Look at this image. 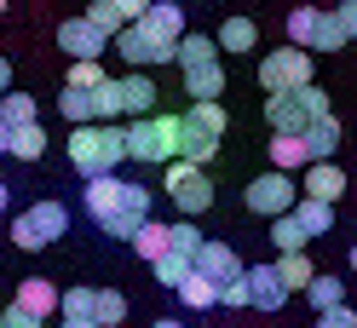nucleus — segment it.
<instances>
[{"label":"nucleus","mask_w":357,"mask_h":328,"mask_svg":"<svg viewBox=\"0 0 357 328\" xmlns=\"http://www.w3.org/2000/svg\"><path fill=\"white\" fill-rule=\"evenodd\" d=\"M127 162V127L116 121H81L70 127V167L81 179H98V173H116Z\"/></svg>","instance_id":"f257e3e1"},{"label":"nucleus","mask_w":357,"mask_h":328,"mask_svg":"<svg viewBox=\"0 0 357 328\" xmlns=\"http://www.w3.org/2000/svg\"><path fill=\"white\" fill-rule=\"evenodd\" d=\"M178 127H185V139H178V156L185 162H213V150H219V139H225V127H231V116H225V104L219 98H202V104H190L185 116H178Z\"/></svg>","instance_id":"f03ea898"},{"label":"nucleus","mask_w":357,"mask_h":328,"mask_svg":"<svg viewBox=\"0 0 357 328\" xmlns=\"http://www.w3.org/2000/svg\"><path fill=\"white\" fill-rule=\"evenodd\" d=\"M317 116H334L328 93H323L317 81L294 86V93H265V121H271V133H305Z\"/></svg>","instance_id":"7ed1b4c3"},{"label":"nucleus","mask_w":357,"mask_h":328,"mask_svg":"<svg viewBox=\"0 0 357 328\" xmlns=\"http://www.w3.org/2000/svg\"><path fill=\"white\" fill-rule=\"evenodd\" d=\"M178 139H185V127L178 116H132L127 121V162H173L178 156Z\"/></svg>","instance_id":"20e7f679"},{"label":"nucleus","mask_w":357,"mask_h":328,"mask_svg":"<svg viewBox=\"0 0 357 328\" xmlns=\"http://www.w3.org/2000/svg\"><path fill=\"white\" fill-rule=\"evenodd\" d=\"M70 231V208L63 202H35L12 219V242L24 248V253H40V248H52L58 236Z\"/></svg>","instance_id":"39448f33"},{"label":"nucleus","mask_w":357,"mask_h":328,"mask_svg":"<svg viewBox=\"0 0 357 328\" xmlns=\"http://www.w3.org/2000/svg\"><path fill=\"white\" fill-rule=\"evenodd\" d=\"M311 47H277L259 58V93H294V86H311Z\"/></svg>","instance_id":"423d86ee"},{"label":"nucleus","mask_w":357,"mask_h":328,"mask_svg":"<svg viewBox=\"0 0 357 328\" xmlns=\"http://www.w3.org/2000/svg\"><path fill=\"white\" fill-rule=\"evenodd\" d=\"M167 196H173V208H178V213H208V208H213L208 167H202V162L173 156V162H167Z\"/></svg>","instance_id":"0eeeda50"},{"label":"nucleus","mask_w":357,"mask_h":328,"mask_svg":"<svg viewBox=\"0 0 357 328\" xmlns=\"http://www.w3.org/2000/svg\"><path fill=\"white\" fill-rule=\"evenodd\" d=\"M242 202H248V213H259V219H277V213H288L300 202V179L282 173V167H271V173H259V179L242 190Z\"/></svg>","instance_id":"6e6552de"},{"label":"nucleus","mask_w":357,"mask_h":328,"mask_svg":"<svg viewBox=\"0 0 357 328\" xmlns=\"http://www.w3.org/2000/svg\"><path fill=\"white\" fill-rule=\"evenodd\" d=\"M139 24H144V35L155 40V47H162V58L173 63L178 58V40H185V0H155Z\"/></svg>","instance_id":"1a4fd4ad"},{"label":"nucleus","mask_w":357,"mask_h":328,"mask_svg":"<svg viewBox=\"0 0 357 328\" xmlns=\"http://www.w3.org/2000/svg\"><path fill=\"white\" fill-rule=\"evenodd\" d=\"M58 47L70 52V58H98L104 47H116V40H109L93 17L81 12V17H63V24H58Z\"/></svg>","instance_id":"9d476101"},{"label":"nucleus","mask_w":357,"mask_h":328,"mask_svg":"<svg viewBox=\"0 0 357 328\" xmlns=\"http://www.w3.org/2000/svg\"><path fill=\"white\" fill-rule=\"evenodd\" d=\"M121 196H127V179H116V173H98V179H86V190H81V208H86V219H104L121 208Z\"/></svg>","instance_id":"9b49d317"},{"label":"nucleus","mask_w":357,"mask_h":328,"mask_svg":"<svg viewBox=\"0 0 357 328\" xmlns=\"http://www.w3.org/2000/svg\"><path fill=\"white\" fill-rule=\"evenodd\" d=\"M248 288H254V311H282L288 294H294L277 265H248Z\"/></svg>","instance_id":"f8f14e48"},{"label":"nucleus","mask_w":357,"mask_h":328,"mask_svg":"<svg viewBox=\"0 0 357 328\" xmlns=\"http://www.w3.org/2000/svg\"><path fill=\"white\" fill-rule=\"evenodd\" d=\"M185 93H190V104H202V98H219V93H225V63H219V52L185 63Z\"/></svg>","instance_id":"ddd939ff"},{"label":"nucleus","mask_w":357,"mask_h":328,"mask_svg":"<svg viewBox=\"0 0 357 328\" xmlns=\"http://www.w3.org/2000/svg\"><path fill=\"white\" fill-rule=\"evenodd\" d=\"M300 196H317V202H340V196H346V173L334 167V162H305Z\"/></svg>","instance_id":"4468645a"},{"label":"nucleus","mask_w":357,"mask_h":328,"mask_svg":"<svg viewBox=\"0 0 357 328\" xmlns=\"http://www.w3.org/2000/svg\"><path fill=\"white\" fill-rule=\"evenodd\" d=\"M116 93H121V116H155V81L144 70L116 75Z\"/></svg>","instance_id":"2eb2a0df"},{"label":"nucleus","mask_w":357,"mask_h":328,"mask_svg":"<svg viewBox=\"0 0 357 328\" xmlns=\"http://www.w3.org/2000/svg\"><path fill=\"white\" fill-rule=\"evenodd\" d=\"M340 121H334V116H317V121H311L305 127V133H300V144H305V162H334V150H340Z\"/></svg>","instance_id":"dca6fc26"},{"label":"nucleus","mask_w":357,"mask_h":328,"mask_svg":"<svg viewBox=\"0 0 357 328\" xmlns=\"http://www.w3.org/2000/svg\"><path fill=\"white\" fill-rule=\"evenodd\" d=\"M116 52L132 63V70H150V63H167L162 58V47H155V40L144 35V24H127L121 35H116Z\"/></svg>","instance_id":"f3484780"},{"label":"nucleus","mask_w":357,"mask_h":328,"mask_svg":"<svg viewBox=\"0 0 357 328\" xmlns=\"http://www.w3.org/2000/svg\"><path fill=\"white\" fill-rule=\"evenodd\" d=\"M196 271L213 276V282H231V276H242L248 265L236 259V248H225V242H202V253H196Z\"/></svg>","instance_id":"a211bd4d"},{"label":"nucleus","mask_w":357,"mask_h":328,"mask_svg":"<svg viewBox=\"0 0 357 328\" xmlns=\"http://www.w3.org/2000/svg\"><path fill=\"white\" fill-rule=\"evenodd\" d=\"M58 299H63V294L52 288L47 276H24V288H17L12 305H24V311H35V317H52V311H58Z\"/></svg>","instance_id":"6ab92c4d"},{"label":"nucleus","mask_w":357,"mask_h":328,"mask_svg":"<svg viewBox=\"0 0 357 328\" xmlns=\"http://www.w3.org/2000/svg\"><path fill=\"white\" fill-rule=\"evenodd\" d=\"M213 40H219V52H254L259 47V24L254 17H225Z\"/></svg>","instance_id":"aec40b11"},{"label":"nucleus","mask_w":357,"mask_h":328,"mask_svg":"<svg viewBox=\"0 0 357 328\" xmlns=\"http://www.w3.org/2000/svg\"><path fill=\"white\" fill-rule=\"evenodd\" d=\"M178 305H185V311H208V305H219V282L202 276V271H190L185 282H178Z\"/></svg>","instance_id":"412c9836"},{"label":"nucleus","mask_w":357,"mask_h":328,"mask_svg":"<svg viewBox=\"0 0 357 328\" xmlns=\"http://www.w3.org/2000/svg\"><path fill=\"white\" fill-rule=\"evenodd\" d=\"M294 219L305 225V236H328V231H334V202H317V196H300V202H294Z\"/></svg>","instance_id":"4be33fe9"},{"label":"nucleus","mask_w":357,"mask_h":328,"mask_svg":"<svg viewBox=\"0 0 357 328\" xmlns=\"http://www.w3.org/2000/svg\"><path fill=\"white\" fill-rule=\"evenodd\" d=\"M132 248H139V259H162L173 248V225H155V219H144L139 236H132Z\"/></svg>","instance_id":"5701e85b"},{"label":"nucleus","mask_w":357,"mask_h":328,"mask_svg":"<svg viewBox=\"0 0 357 328\" xmlns=\"http://www.w3.org/2000/svg\"><path fill=\"white\" fill-rule=\"evenodd\" d=\"M271 167L305 173V144H300V133H277V139H271Z\"/></svg>","instance_id":"b1692460"},{"label":"nucleus","mask_w":357,"mask_h":328,"mask_svg":"<svg viewBox=\"0 0 357 328\" xmlns=\"http://www.w3.org/2000/svg\"><path fill=\"white\" fill-rule=\"evenodd\" d=\"M150 271H155V282H162V288H173L178 294V282H185L190 271H196V259H185V253H162V259H150Z\"/></svg>","instance_id":"393cba45"},{"label":"nucleus","mask_w":357,"mask_h":328,"mask_svg":"<svg viewBox=\"0 0 357 328\" xmlns=\"http://www.w3.org/2000/svg\"><path fill=\"white\" fill-rule=\"evenodd\" d=\"M12 156L17 162H40V156H47V133H40V121L12 127Z\"/></svg>","instance_id":"a878e982"},{"label":"nucleus","mask_w":357,"mask_h":328,"mask_svg":"<svg viewBox=\"0 0 357 328\" xmlns=\"http://www.w3.org/2000/svg\"><path fill=\"white\" fill-rule=\"evenodd\" d=\"M305 299H311V311H328V305H340V299H346V282H340V276H323V271H317V276L305 282Z\"/></svg>","instance_id":"bb28decb"},{"label":"nucleus","mask_w":357,"mask_h":328,"mask_svg":"<svg viewBox=\"0 0 357 328\" xmlns=\"http://www.w3.org/2000/svg\"><path fill=\"white\" fill-rule=\"evenodd\" d=\"M271 242H277L282 253H294V248H305V242H311V236H305V225H300V219H294V208H288V213H277V219H271Z\"/></svg>","instance_id":"cd10ccee"},{"label":"nucleus","mask_w":357,"mask_h":328,"mask_svg":"<svg viewBox=\"0 0 357 328\" xmlns=\"http://www.w3.org/2000/svg\"><path fill=\"white\" fill-rule=\"evenodd\" d=\"M58 109H63V121H70V127H81V121H98V109H93V93H81V86H63Z\"/></svg>","instance_id":"c85d7f7f"},{"label":"nucleus","mask_w":357,"mask_h":328,"mask_svg":"<svg viewBox=\"0 0 357 328\" xmlns=\"http://www.w3.org/2000/svg\"><path fill=\"white\" fill-rule=\"evenodd\" d=\"M317 24H323L317 6H294L288 12V40H294V47H311V40H317Z\"/></svg>","instance_id":"c756f323"},{"label":"nucleus","mask_w":357,"mask_h":328,"mask_svg":"<svg viewBox=\"0 0 357 328\" xmlns=\"http://www.w3.org/2000/svg\"><path fill=\"white\" fill-rule=\"evenodd\" d=\"M35 116H40V109H35L29 93H0V121H6V127H29Z\"/></svg>","instance_id":"7c9ffc66"},{"label":"nucleus","mask_w":357,"mask_h":328,"mask_svg":"<svg viewBox=\"0 0 357 328\" xmlns=\"http://www.w3.org/2000/svg\"><path fill=\"white\" fill-rule=\"evenodd\" d=\"M277 271H282V282H288V288H300V294H305V282L317 276V265H311V259H305V248L282 253V259H277Z\"/></svg>","instance_id":"2f4dec72"},{"label":"nucleus","mask_w":357,"mask_h":328,"mask_svg":"<svg viewBox=\"0 0 357 328\" xmlns=\"http://www.w3.org/2000/svg\"><path fill=\"white\" fill-rule=\"evenodd\" d=\"M109 75H104V63L98 58H70V81L63 86H81V93H93V86H104Z\"/></svg>","instance_id":"473e14b6"},{"label":"nucleus","mask_w":357,"mask_h":328,"mask_svg":"<svg viewBox=\"0 0 357 328\" xmlns=\"http://www.w3.org/2000/svg\"><path fill=\"white\" fill-rule=\"evenodd\" d=\"M93 311H98V288H70V294L58 299V317H93Z\"/></svg>","instance_id":"72a5a7b5"},{"label":"nucleus","mask_w":357,"mask_h":328,"mask_svg":"<svg viewBox=\"0 0 357 328\" xmlns=\"http://www.w3.org/2000/svg\"><path fill=\"white\" fill-rule=\"evenodd\" d=\"M311 52H346V29H340V17L323 12V24H317V40H311Z\"/></svg>","instance_id":"f704fd0d"},{"label":"nucleus","mask_w":357,"mask_h":328,"mask_svg":"<svg viewBox=\"0 0 357 328\" xmlns=\"http://www.w3.org/2000/svg\"><path fill=\"white\" fill-rule=\"evenodd\" d=\"M98 328H121V317H127V299L116 294V288H98Z\"/></svg>","instance_id":"c9c22d12"},{"label":"nucleus","mask_w":357,"mask_h":328,"mask_svg":"<svg viewBox=\"0 0 357 328\" xmlns=\"http://www.w3.org/2000/svg\"><path fill=\"white\" fill-rule=\"evenodd\" d=\"M86 17H93V24H98V29L109 35V40H116V35L127 29V17L116 12V0H93V6H86Z\"/></svg>","instance_id":"e433bc0d"},{"label":"nucleus","mask_w":357,"mask_h":328,"mask_svg":"<svg viewBox=\"0 0 357 328\" xmlns=\"http://www.w3.org/2000/svg\"><path fill=\"white\" fill-rule=\"evenodd\" d=\"M202 242H208V236L196 231L190 219H178V225H173V253H185V259H196V253H202Z\"/></svg>","instance_id":"4c0bfd02"},{"label":"nucleus","mask_w":357,"mask_h":328,"mask_svg":"<svg viewBox=\"0 0 357 328\" xmlns=\"http://www.w3.org/2000/svg\"><path fill=\"white\" fill-rule=\"evenodd\" d=\"M219 305H231V311H242V305H254V288H248V271L219 282Z\"/></svg>","instance_id":"58836bf2"},{"label":"nucleus","mask_w":357,"mask_h":328,"mask_svg":"<svg viewBox=\"0 0 357 328\" xmlns=\"http://www.w3.org/2000/svg\"><path fill=\"white\" fill-rule=\"evenodd\" d=\"M93 109H98V121H116V116H121V93H116V75H109L104 86H93Z\"/></svg>","instance_id":"ea45409f"},{"label":"nucleus","mask_w":357,"mask_h":328,"mask_svg":"<svg viewBox=\"0 0 357 328\" xmlns=\"http://www.w3.org/2000/svg\"><path fill=\"white\" fill-rule=\"evenodd\" d=\"M139 225H144V219H139V213H127V208H116V213L104 219V231L116 236V242H132V236H139Z\"/></svg>","instance_id":"a19ab883"},{"label":"nucleus","mask_w":357,"mask_h":328,"mask_svg":"<svg viewBox=\"0 0 357 328\" xmlns=\"http://www.w3.org/2000/svg\"><path fill=\"white\" fill-rule=\"evenodd\" d=\"M311 328H357V311L340 299V305H328V311H317V322H311Z\"/></svg>","instance_id":"79ce46f5"},{"label":"nucleus","mask_w":357,"mask_h":328,"mask_svg":"<svg viewBox=\"0 0 357 328\" xmlns=\"http://www.w3.org/2000/svg\"><path fill=\"white\" fill-rule=\"evenodd\" d=\"M334 17H340L346 40H357V0H340V6H334Z\"/></svg>","instance_id":"37998d69"},{"label":"nucleus","mask_w":357,"mask_h":328,"mask_svg":"<svg viewBox=\"0 0 357 328\" xmlns=\"http://www.w3.org/2000/svg\"><path fill=\"white\" fill-rule=\"evenodd\" d=\"M40 322H47V317L24 311V305H12V311H6V328H40Z\"/></svg>","instance_id":"c03bdc74"},{"label":"nucleus","mask_w":357,"mask_h":328,"mask_svg":"<svg viewBox=\"0 0 357 328\" xmlns=\"http://www.w3.org/2000/svg\"><path fill=\"white\" fill-rule=\"evenodd\" d=\"M150 6H155V0H116V12L127 17V24H139V17H144Z\"/></svg>","instance_id":"a18cd8bd"},{"label":"nucleus","mask_w":357,"mask_h":328,"mask_svg":"<svg viewBox=\"0 0 357 328\" xmlns=\"http://www.w3.org/2000/svg\"><path fill=\"white\" fill-rule=\"evenodd\" d=\"M0 93H12V63L0 58Z\"/></svg>","instance_id":"49530a36"},{"label":"nucleus","mask_w":357,"mask_h":328,"mask_svg":"<svg viewBox=\"0 0 357 328\" xmlns=\"http://www.w3.org/2000/svg\"><path fill=\"white\" fill-rule=\"evenodd\" d=\"M0 156H12V127L0 121Z\"/></svg>","instance_id":"de8ad7c7"},{"label":"nucleus","mask_w":357,"mask_h":328,"mask_svg":"<svg viewBox=\"0 0 357 328\" xmlns=\"http://www.w3.org/2000/svg\"><path fill=\"white\" fill-rule=\"evenodd\" d=\"M63 328H98L93 317H63Z\"/></svg>","instance_id":"09e8293b"},{"label":"nucleus","mask_w":357,"mask_h":328,"mask_svg":"<svg viewBox=\"0 0 357 328\" xmlns=\"http://www.w3.org/2000/svg\"><path fill=\"white\" fill-rule=\"evenodd\" d=\"M150 328H185V322H178V317H155Z\"/></svg>","instance_id":"8fccbe9b"},{"label":"nucleus","mask_w":357,"mask_h":328,"mask_svg":"<svg viewBox=\"0 0 357 328\" xmlns=\"http://www.w3.org/2000/svg\"><path fill=\"white\" fill-rule=\"evenodd\" d=\"M12 208V190H6V179H0V213H6Z\"/></svg>","instance_id":"3c124183"},{"label":"nucleus","mask_w":357,"mask_h":328,"mask_svg":"<svg viewBox=\"0 0 357 328\" xmlns=\"http://www.w3.org/2000/svg\"><path fill=\"white\" fill-rule=\"evenodd\" d=\"M346 259H351V271H357V242H351V253H346Z\"/></svg>","instance_id":"603ef678"},{"label":"nucleus","mask_w":357,"mask_h":328,"mask_svg":"<svg viewBox=\"0 0 357 328\" xmlns=\"http://www.w3.org/2000/svg\"><path fill=\"white\" fill-rule=\"evenodd\" d=\"M0 17H6V0H0Z\"/></svg>","instance_id":"864d4df0"},{"label":"nucleus","mask_w":357,"mask_h":328,"mask_svg":"<svg viewBox=\"0 0 357 328\" xmlns=\"http://www.w3.org/2000/svg\"><path fill=\"white\" fill-rule=\"evenodd\" d=\"M0 328H6V311H0Z\"/></svg>","instance_id":"5fc2aeb1"}]
</instances>
